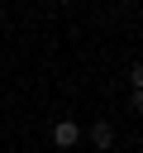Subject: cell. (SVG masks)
Segmentation results:
<instances>
[{
  "mask_svg": "<svg viewBox=\"0 0 143 153\" xmlns=\"http://www.w3.org/2000/svg\"><path fill=\"white\" fill-rule=\"evenodd\" d=\"M76 139H81L76 120H57V124H52V143H57V148H76Z\"/></svg>",
  "mask_w": 143,
  "mask_h": 153,
  "instance_id": "cell-1",
  "label": "cell"
},
{
  "mask_svg": "<svg viewBox=\"0 0 143 153\" xmlns=\"http://www.w3.org/2000/svg\"><path fill=\"white\" fill-rule=\"evenodd\" d=\"M91 143H95L100 153H105V148H114V124H105V120H100V124L91 129Z\"/></svg>",
  "mask_w": 143,
  "mask_h": 153,
  "instance_id": "cell-2",
  "label": "cell"
}]
</instances>
